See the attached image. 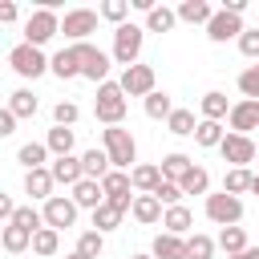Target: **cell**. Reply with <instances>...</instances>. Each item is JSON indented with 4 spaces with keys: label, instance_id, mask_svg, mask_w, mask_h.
Wrapping results in <instances>:
<instances>
[{
    "label": "cell",
    "instance_id": "obj_51",
    "mask_svg": "<svg viewBox=\"0 0 259 259\" xmlns=\"http://www.w3.org/2000/svg\"><path fill=\"white\" fill-rule=\"evenodd\" d=\"M227 259H259V247H247V251H239V255H227Z\"/></svg>",
    "mask_w": 259,
    "mask_h": 259
},
{
    "label": "cell",
    "instance_id": "obj_48",
    "mask_svg": "<svg viewBox=\"0 0 259 259\" xmlns=\"http://www.w3.org/2000/svg\"><path fill=\"white\" fill-rule=\"evenodd\" d=\"M12 134H16V117L8 105H0V138H12Z\"/></svg>",
    "mask_w": 259,
    "mask_h": 259
},
{
    "label": "cell",
    "instance_id": "obj_35",
    "mask_svg": "<svg viewBox=\"0 0 259 259\" xmlns=\"http://www.w3.org/2000/svg\"><path fill=\"white\" fill-rule=\"evenodd\" d=\"M8 109H12L16 121H20V117H32V113H36V97H32V89H16V93L8 97Z\"/></svg>",
    "mask_w": 259,
    "mask_h": 259
},
{
    "label": "cell",
    "instance_id": "obj_33",
    "mask_svg": "<svg viewBox=\"0 0 259 259\" xmlns=\"http://www.w3.org/2000/svg\"><path fill=\"white\" fill-rule=\"evenodd\" d=\"M12 227H20V231H28V235H36L40 227H45V219H40V210L28 202V206H16L12 210Z\"/></svg>",
    "mask_w": 259,
    "mask_h": 259
},
{
    "label": "cell",
    "instance_id": "obj_18",
    "mask_svg": "<svg viewBox=\"0 0 259 259\" xmlns=\"http://www.w3.org/2000/svg\"><path fill=\"white\" fill-rule=\"evenodd\" d=\"M190 223H194V214H190V210H186L182 202H178V206H166V210H162V227H166V235H178V239H182V235L190 231Z\"/></svg>",
    "mask_w": 259,
    "mask_h": 259
},
{
    "label": "cell",
    "instance_id": "obj_20",
    "mask_svg": "<svg viewBox=\"0 0 259 259\" xmlns=\"http://www.w3.org/2000/svg\"><path fill=\"white\" fill-rule=\"evenodd\" d=\"M24 194H32V198H53V174H49V166L24 174Z\"/></svg>",
    "mask_w": 259,
    "mask_h": 259
},
{
    "label": "cell",
    "instance_id": "obj_1",
    "mask_svg": "<svg viewBox=\"0 0 259 259\" xmlns=\"http://www.w3.org/2000/svg\"><path fill=\"white\" fill-rule=\"evenodd\" d=\"M101 150H105V158H109L113 170H130V162L138 158V142L121 125H105L101 130Z\"/></svg>",
    "mask_w": 259,
    "mask_h": 259
},
{
    "label": "cell",
    "instance_id": "obj_39",
    "mask_svg": "<svg viewBox=\"0 0 259 259\" xmlns=\"http://www.w3.org/2000/svg\"><path fill=\"white\" fill-rule=\"evenodd\" d=\"M194 142L206 146V150L219 146V142H223V125H219V121H198V125H194Z\"/></svg>",
    "mask_w": 259,
    "mask_h": 259
},
{
    "label": "cell",
    "instance_id": "obj_24",
    "mask_svg": "<svg viewBox=\"0 0 259 259\" xmlns=\"http://www.w3.org/2000/svg\"><path fill=\"white\" fill-rule=\"evenodd\" d=\"M202 121H223L227 113H231V105H227V97L219 93V89H210V93H202Z\"/></svg>",
    "mask_w": 259,
    "mask_h": 259
},
{
    "label": "cell",
    "instance_id": "obj_2",
    "mask_svg": "<svg viewBox=\"0 0 259 259\" xmlns=\"http://www.w3.org/2000/svg\"><path fill=\"white\" fill-rule=\"evenodd\" d=\"M93 113H97V121H105V125H121V117H125V93H121L117 81H101V85H97Z\"/></svg>",
    "mask_w": 259,
    "mask_h": 259
},
{
    "label": "cell",
    "instance_id": "obj_16",
    "mask_svg": "<svg viewBox=\"0 0 259 259\" xmlns=\"http://www.w3.org/2000/svg\"><path fill=\"white\" fill-rule=\"evenodd\" d=\"M69 198H73V206H77V210H81V206H85V210H97V206L105 202L101 182H93V178H81V182L73 186V194H69Z\"/></svg>",
    "mask_w": 259,
    "mask_h": 259
},
{
    "label": "cell",
    "instance_id": "obj_6",
    "mask_svg": "<svg viewBox=\"0 0 259 259\" xmlns=\"http://www.w3.org/2000/svg\"><path fill=\"white\" fill-rule=\"evenodd\" d=\"M206 219L210 223H219V227H239V219H243V198H235V194H206Z\"/></svg>",
    "mask_w": 259,
    "mask_h": 259
},
{
    "label": "cell",
    "instance_id": "obj_54",
    "mask_svg": "<svg viewBox=\"0 0 259 259\" xmlns=\"http://www.w3.org/2000/svg\"><path fill=\"white\" fill-rule=\"evenodd\" d=\"M130 259H154V255H130Z\"/></svg>",
    "mask_w": 259,
    "mask_h": 259
},
{
    "label": "cell",
    "instance_id": "obj_41",
    "mask_svg": "<svg viewBox=\"0 0 259 259\" xmlns=\"http://www.w3.org/2000/svg\"><path fill=\"white\" fill-rule=\"evenodd\" d=\"M239 93H243L247 101H259V65H247V69L239 73Z\"/></svg>",
    "mask_w": 259,
    "mask_h": 259
},
{
    "label": "cell",
    "instance_id": "obj_47",
    "mask_svg": "<svg viewBox=\"0 0 259 259\" xmlns=\"http://www.w3.org/2000/svg\"><path fill=\"white\" fill-rule=\"evenodd\" d=\"M125 12H130L125 0H105V4H101V16L113 20V24H125Z\"/></svg>",
    "mask_w": 259,
    "mask_h": 259
},
{
    "label": "cell",
    "instance_id": "obj_42",
    "mask_svg": "<svg viewBox=\"0 0 259 259\" xmlns=\"http://www.w3.org/2000/svg\"><path fill=\"white\" fill-rule=\"evenodd\" d=\"M93 227H97V231H113V227H121V210H113L109 202H101V206L93 210Z\"/></svg>",
    "mask_w": 259,
    "mask_h": 259
},
{
    "label": "cell",
    "instance_id": "obj_17",
    "mask_svg": "<svg viewBox=\"0 0 259 259\" xmlns=\"http://www.w3.org/2000/svg\"><path fill=\"white\" fill-rule=\"evenodd\" d=\"M130 214H134L142 227H150V223H158V219H162V202H158L154 194H138V198L130 202Z\"/></svg>",
    "mask_w": 259,
    "mask_h": 259
},
{
    "label": "cell",
    "instance_id": "obj_5",
    "mask_svg": "<svg viewBox=\"0 0 259 259\" xmlns=\"http://www.w3.org/2000/svg\"><path fill=\"white\" fill-rule=\"evenodd\" d=\"M73 49V57H77V65H81V77H89V81H105V73H109V57L97 49V45H89V40H81V45H69Z\"/></svg>",
    "mask_w": 259,
    "mask_h": 259
},
{
    "label": "cell",
    "instance_id": "obj_27",
    "mask_svg": "<svg viewBox=\"0 0 259 259\" xmlns=\"http://www.w3.org/2000/svg\"><path fill=\"white\" fill-rule=\"evenodd\" d=\"M49 69L61 77V81H73V77H81V65H77V57H73V49H61L53 61H49Z\"/></svg>",
    "mask_w": 259,
    "mask_h": 259
},
{
    "label": "cell",
    "instance_id": "obj_50",
    "mask_svg": "<svg viewBox=\"0 0 259 259\" xmlns=\"http://www.w3.org/2000/svg\"><path fill=\"white\" fill-rule=\"evenodd\" d=\"M12 210H16V202H12V198L0 190V219H8V223H12Z\"/></svg>",
    "mask_w": 259,
    "mask_h": 259
},
{
    "label": "cell",
    "instance_id": "obj_15",
    "mask_svg": "<svg viewBox=\"0 0 259 259\" xmlns=\"http://www.w3.org/2000/svg\"><path fill=\"white\" fill-rule=\"evenodd\" d=\"M49 174H53V186H57V182H65V186H77V182L85 178V174H81V158H73V154H65V158H53Z\"/></svg>",
    "mask_w": 259,
    "mask_h": 259
},
{
    "label": "cell",
    "instance_id": "obj_38",
    "mask_svg": "<svg viewBox=\"0 0 259 259\" xmlns=\"http://www.w3.org/2000/svg\"><path fill=\"white\" fill-rule=\"evenodd\" d=\"M146 113H150L154 121L170 117V113H174V101H170V93H158V89H154V93L146 97Z\"/></svg>",
    "mask_w": 259,
    "mask_h": 259
},
{
    "label": "cell",
    "instance_id": "obj_8",
    "mask_svg": "<svg viewBox=\"0 0 259 259\" xmlns=\"http://www.w3.org/2000/svg\"><path fill=\"white\" fill-rule=\"evenodd\" d=\"M8 65H12L20 77H40V73L49 69V57H45L40 49H32V45H16V49L8 53Z\"/></svg>",
    "mask_w": 259,
    "mask_h": 259
},
{
    "label": "cell",
    "instance_id": "obj_43",
    "mask_svg": "<svg viewBox=\"0 0 259 259\" xmlns=\"http://www.w3.org/2000/svg\"><path fill=\"white\" fill-rule=\"evenodd\" d=\"M101 247H105L101 231H81V239H77V251H81L85 259H97V255H101Z\"/></svg>",
    "mask_w": 259,
    "mask_h": 259
},
{
    "label": "cell",
    "instance_id": "obj_21",
    "mask_svg": "<svg viewBox=\"0 0 259 259\" xmlns=\"http://www.w3.org/2000/svg\"><path fill=\"white\" fill-rule=\"evenodd\" d=\"M154 259H186V239H178V235H158L154 239V251H150Z\"/></svg>",
    "mask_w": 259,
    "mask_h": 259
},
{
    "label": "cell",
    "instance_id": "obj_9",
    "mask_svg": "<svg viewBox=\"0 0 259 259\" xmlns=\"http://www.w3.org/2000/svg\"><path fill=\"white\" fill-rule=\"evenodd\" d=\"M61 32H65L73 45H81L89 32H97V12H93V8H73V12H65Z\"/></svg>",
    "mask_w": 259,
    "mask_h": 259
},
{
    "label": "cell",
    "instance_id": "obj_19",
    "mask_svg": "<svg viewBox=\"0 0 259 259\" xmlns=\"http://www.w3.org/2000/svg\"><path fill=\"white\" fill-rule=\"evenodd\" d=\"M174 16L186 20V24H206V20L214 16V8H210L206 0H182V4L174 8Z\"/></svg>",
    "mask_w": 259,
    "mask_h": 259
},
{
    "label": "cell",
    "instance_id": "obj_22",
    "mask_svg": "<svg viewBox=\"0 0 259 259\" xmlns=\"http://www.w3.org/2000/svg\"><path fill=\"white\" fill-rule=\"evenodd\" d=\"M81 174L93 178V182H101V178L109 174V158H105V150H85V154H81Z\"/></svg>",
    "mask_w": 259,
    "mask_h": 259
},
{
    "label": "cell",
    "instance_id": "obj_37",
    "mask_svg": "<svg viewBox=\"0 0 259 259\" xmlns=\"http://www.w3.org/2000/svg\"><path fill=\"white\" fill-rule=\"evenodd\" d=\"M194 125H198V121H194V113H190V109H174V113L166 117V130H170V134H178V138H190V134H194Z\"/></svg>",
    "mask_w": 259,
    "mask_h": 259
},
{
    "label": "cell",
    "instance_id": "obj_13",
    "mask_svg": "<svg viewBox=\"0 0 259 259\" xmlns=\"http://www.w3.org/2000/svg\"><path fill=\"white\" fill-rule=\"evenodd\" d=\"M239 32H243V16H231V12H214L210 20H206V36L214 40V45H227V40H239Z\"/></svg>",
    "mask_w": 259,
    "mask_h": 259
},
{
    "label": "cell",
    "instance_id": "obj_46",
    "mask_svg": "<svg viewBox=\"0 0 259 259\" xmlns=\"http://www.w3.org/2000/svg\"><path fill=\"white\" fill-rule=\"evenodd\" d=\"M154 198H158L162 206H178V202H182V190H178V182H158Z\"/></svg>",
    "mask_w": 259,
    "mask_h": 259
},
{
    "label": "cell",
    "instance_id": "obj_53",
    "mask_svg": "<svg viewBox=\"0 0 259 259\" xmlns=\"http://www.w3.org/2000/svg\"><path fill=\"white\" fill-rule=\"evenodd\" d=\"M65 259H85V255H81V251H73V255H65Z\"/></svg>",
    "mask_w": 259,
    "mask_h": 259
},
{
    "label": "cell",
    "instance_id": "obj_32",
    "mask_svg": "<svg viewBox=\"0 0 259 259\" xmlns=\"http://www.w3.org/2000/svg\"><path fill=\"white\" fill-rule=\"evenodd\" d=\"M206 186H210V174H206L202 166H190V170L182 174V182H178L182 194H206Z\"/></svg>",
    "mask_w": 259,
    "mask_h": 259
},
{
    "label": "cell",
    "instance_id": "obj_30",
    "mask_svg": "<svg viewBox=\"0 0 259 259\" xmlns=\"http://www.w3.org/2000/svg\"><path fill=\"white\" fill-rule=\"evenodd\" d=\"M28 243H32V235H28V231H20V227H12V223L0 231V247H4L8 255H20V251H28Z\"/></svg>",
    "mask_w": 259,
    "mask_h": 259
},
{
    "label": "cell",
    "instance_id": "obj_49",
    "mask_svg": "<svg viewBox=\"0 0 259 259\" xmlns=\"http://www.w3.org/2000/svg\"><path fill=\"white\" fill-rule=\"evenodd\" d=\"M16 16H20V8H16L12 0H0V24H12Z\"/></svg>",
    "mask_w": 259,
    "mask_h": 259
},
{
    "label": "cell",
    "instance_id": "obj_25",
    "mask_svg": "<svg viewBox=\"0 0 259 259\" xmlns=\"http://www.w3.org/2000/svg\"><path fill=\"white\" fill-rule=\"evenodd\" d=\"M16 162H20L24 170H40V166L49 162V150H45V142H24V146L16 150Z\"/></svg>",
    "mask_w": 259,
    "mask_h": 259
},
{
    "label": "cell",
    "instance_id": "obj_3",
    "mask_svg": "<svg viewBox=\"0 0 259 259\" xmlns=\"http://www.w3.org/2000/svg\"><path fill=\"white\" fill-rule=\"evenodd\" d=\"M57 32H61V20H57V12H53V8H36V12L24 20V45H32V49L49 45Z\"/></svg>",
    "mask_w": 259,
    "mask_h": 259
},
{
    "label": "cell",
    "instance_id": "obj_10",
    "mask_svg": "<svg viewBox=\"0 0 259 259\" xmlns=\"http://www.w3.org/2000/svg\"><path fill=\"white\" fill-rule=\"evenodd\" d=\"M40 219H45V227L61 231V227H73V223H77V206H73V198H65V194H53V198H45V210H40Z\"/></svg>",
    "mask_w": 259,
    "mask_h": 259
},
{
    "label": "cell",
    "instance_id": "obj_31",
    "mask_svg": "<svg viewBox=\"0 0 259 259\" xmlns=\"http://www.w3.org/2000/svg\"><path fill=\"white\" fill-rule=\"evenodd\" d=\"M174 24H178V16H174V8H166V4H162V8L154 4V8L146 12V28H150V32H170Z\"/></svg>",
    "mask_w": 259,
    "mask_h": 259
},
{
    "label": "cell",
    "instance_id": "obj_26",
    "mask_svg": "<svg viewBox=\"0 0 259 259\" xmlns=\"http://www.w3.org/2000/svg\"><path fill=\"white\" fill-rule=\"evenodd\" d=\"M158 182H162L158 166H134V170H130V186H134V190H142V194H154V190H158Z\"/></svg>",
    "mask_w": 259,
    "mask_h": 259
},
{
    "label": "cell",
    "instance_id": "obj_7",
    "mask_svg": "<svg viewBox=\"0 0 259 259\" xmlns=\"http://www.w3.org/2000/svg\"><path fill=\"white\" fill-rule=\"evenodd\" d=\"M134 186H130V174L125 170H109L105 178H101V194H105V202L113 206V210H130V202H134V194H130Z\"/></svg>",
    "mask_w": 259,
    "mask_h": 259
},
{
    "label": "cell",
    "instance_id": "obj_11",
    "mask_svg": "<svg viewBox=\"0 0 259 259\" xmlns=\"http://www.w3.org/2000/svg\"><path fill=\"white\" fill-rule=\"evenodd\" d=\"M117 85H121L125 97H150V93H154V69H150V65H130Z\"/></svg>",
    "mask_w": 259,
    "mask_h": 259
},
{
    "label": "cell",
    "instance_id": "obj_34",
    "mask_svg": "<svg viewBox=\"0 0 259 259\" xmlns=\"http://www.w3.org/2000/svg\"><path fill=\"white\" fill-rule=\"evenodd\" d=\"M28 247H32L36 255H45V259H49V255H57V247H61V231H53V227H40V231L32 235V243H28Z\"/></svg>",
    "mask_w": 259,
    "mask_h": 259
},
{
    "label": "cell",
    "instance_id": "obj_29",
    "mask_svg": "<svg viewBox=\"0 0 259 259\" xmlns=\"http://www.w3.org/2000/svg\"><path fill=\"white\" fill-rule=\"evenodd\" d=\"M251 178H255V174H251L247 166H235V170H227V174H223V194H235V198H239L243 190H251Z\"/></svg>",
    "mask_w": 259,
    "mask_h": 259
},
{
    "label": "cell",
    "instance_id": "obj_23",
    "mask_svg": "<svg viewBox=\"0 0 259 259\" xmlns=\"http://www.w3.org/2000/svg\"><path fill=\"white\" fill-rule=\"evenodd\" d=\"M190 166H194V162H190L186 154H178V150H174V154H166V158H162L158 174H162V182H182V174H186Z\"/></svg>",
    "mask_w": 259,
    "mask_h": 259
},
{
    "label": "cell",
    "instance_id": "obj_45",
    "mask_svg": "<svg viewBox=\"0 0 259 259\" xmlns=\"http://www.w3.org/2000/svg\"><path fill=\"white\" fill-rule=\"evenodd\" d=\"M239 53L251 57V61H259V28H243L239 32Z\"/></svg>",
    "mask_w": 259,
    "mask_h": 259
},
{
    "label": "cell",
    "instance_id": "obj_4",
    "mask_svg": "<svg viewBox=\"0 0 259 259\" xmlns=\"http://www.w3.org/2000/svg\"><path fill=\"white\" fill-rule=\"evenodd\" d=\"M142 36H146V28H138V24H117V28H113V61L125 65V69L138 65Z\"/></svg>",
    "mask_w": 259,
    "mask_h": 259
},
{
    "label": "cell",
    "instance_id": "obj_14",
    "mask_svg": "<svg viewBox=\"0 0 259 259\" xmlns=\"http://www.w3.org/2000/svg\"><path fill=\"white\" fill-rule=\"evenodd\" d=\"M227 121H231V134L251 138V130H259V101H247V97H243L239 105H231Z\"/></svg>",
    "mask_w": 259,
    "mask_h": 259
},
{
    "label": "cell",
    "instance_id": "obj_28",
    "mask_svg": "<svg viewBox=\"0 0 259 259\" xmlns=\"http://www.w3.org/2000/svg\"><path fill=\"white\" fill-rule=\"evenodd\" d=\"M45 150H49V154H57V158L73 154V130H65V125H53V130H49V138H45Z\"/></svg>",
    "mask_w": 259,
    "mask_h": 259
},
{
    "label": "cell",
    "instance_id": "obj_12",
    "mask_svg": "<svg viewBox=\"0 0 259 259\" xmlns=\"http://www.w3.org/2000/svg\"><path fill=\"white\" fill-rule=\"evenodd\" d=\"M219 154H223V162H231V170H235V166H247V162L255 158V142L243 138V134H223Z\"/></svg>",
    "mask_w": 259,
    "mask_h": 259
},
{
    "label": "cell",
    "instance_id": "obj_44",
    "mask_svg": "<svg viewBox=\"0 0 259 259\" xmlns=\"http://www.w3.org/2000/svg\"><path fill=\"white\" fill-rule=\"evenodd\" d=\"M77 117H81V109H77L73 101H57V109H53V121H57V125L69 130V125H77Z\"/></svg>",
    "mask_w": 259,
    "mask_h": 259
},
{
    "label": "cell",
    "instance_id": "obj_52",
    "mask_svg": "<svg viewBox=\"0 0 259 259\" xmlns=\"http://www.w3.org/2000/svg\"><path fill=\"white\" fill-rule=\"evenodd\" d=\"M251 190H255V194H259V174H255V178H251Z\"/></svg>",
    "mask_w": 259,
    "mask_h": 259
},
{
    "label": "cell",
    "instance_id": "obj_36",
    "mask_svg": "<svg viewBox=\"0 0 259 259\" xmlns=\"http://www.w3.org/2000/svg\"><path fill=\"white\" fill-rule=\"evenodd\" d=\"M219 247H223L227 255L247 251V231H243V227H223V231H219Z\"/></svg>",
    "mask_w": 259,
    "mask_h": 259
},
{
    "label": "cell",
    "instance_id": "obj_55",
    "mask_svg": "<svg viewBox=\"0 0 259 259\" xmlns=\"http://www.w3.org/2000/svg\"><path fill=\"white\" fill-rule=\"evenodd\" d=\"M255 154H259V146H255Z\"/></svg>",
    "mask_w": 259,
    "mask_h": 259
},
{
    "label": "cell",
    "instance_id": "obj_40",
    "mask_svg": "<svg viewBox=\"0 0 259 259\" xmlns=\"http://www.w3.org/2000/svg\"><path fill=\"white\" fill-rule=\"evenodd\" d=\"M214 255V239L210 235H190L186 239V259H210Z\"/></svg>",
    "mask_w": 259,
    "mask_h": 259
}]
</instances>
